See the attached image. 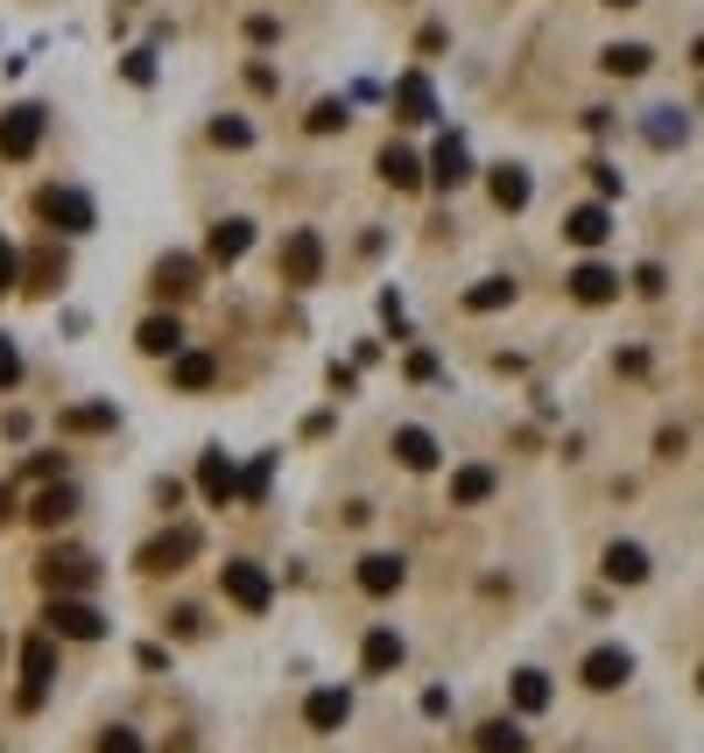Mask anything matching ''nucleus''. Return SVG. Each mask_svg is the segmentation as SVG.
I'll return each instance as SVG.
<instances>
[{
	"mask_svg": "<svg viewBox=\"0 0 704 753\" xmlns=\"http://www.w3.org/2000/svg\"><path fill=\"white\" fill-rule=\"evenodd\" d=\"M219 585H225V598H233V606H246V613H269V598H275L269 571H261V564H246V556L219 571Z\"/></svg>",
	"mask_w": 704,
	"mask_h": 753,
	"instance_id": "obj_4",
	"label": "nucleus"
},
{
	"mask_svg": "<svg viewBox=\"0 0 704 753\" xmlns=\"http://www.w3.org/2000/svg\"><path fill=\"white\" fill-rule=\"evenodd\" d=\"M564 233L578 240V247H599L606 233H613V219H606V205H578V211L564 219Z\"/></svg>",
	"mask_w": 704,
	"mask_h": 753,
	"instance_id": "obj_23",
	"label": "nucleus"
},
{
	"mask_svg": "<svg viewBox=\"0 0 704 753\" xmlns=\"http://www.w3.org/2000/svg\"><path fill=\"white\" fill-rule=\"evenodd\" d=\"M346 121H353V113L338 106V100H325V106L311 113V134H338V127H346Z\"/></svg>",
	"mask_w": 704,
	"mask_h": 753,
	"instance_id": "obj_36",
	"label": "nucleus"
},
{
	"mask_svg": "<svg viewBox=\"0 0 704 753\" xmlns=\"http://www.w3.org/2000/svg\"><path fill=\"white\" fill-rule=\"evenodd\" d=\"M303 719H311V732H338V725L353 719V698H346V690H311Z\"/></svg>",
	"mask_w": 704,
	"mask_h": 753,
	"instance_id": "obj_16",
	"label": "nucleus"
},
{
	"mask_svg": "<svg viewBox=\"0 0 704 753\" xmlns=\"http://www.w3.org/2000/svg\"><path fill=\"white\" fill-rule=\"evenodd\" d=\"M190 556H198V529H169V535H156V543L141 550V571H183Z\"/></svg>",
	"mask_w": 704,
	"mask_h": 753,
	"instance_id": "obj_8",
	"label": "nucleus"
},
{
	"mask_svg": "<svg viewBox=\"0 0 704 753\" xmlns=\"http://www.w3.org/2000/svg\"><path fill=\"white\" fill-rule=\"evenodd\" d=\"M22 676H29V683H22V711H35V704H43V690L56 683V641H50V634H35V641L22 648Z\"/></svg>",
	"mask_w": 704,
	"mask_h": 753,
	"instance_id": "obj_6",
	"label": "nucleus"
},
{
	"mask_svg": "<svg viewBox=\"0 0 704 753\" xmlns=\"http://www.w3.org/2000/svg\"><path fill=\"white\" fill-rule=\"evenodd\" d=\"M515 704H522V711H543V704H549V676H543V669H522V676H515Z\"/></svg>",
	"mask_w": 704,
	"mask_h": 753,
	"instance_id": "obj_33",
	"label": "nucleus"
},
{
	"mask_svg": "<svg viewBox=\"0 0 704 753\" xmlns=\"http://www.w3.org/2000/svg\"><path fill=\"white\" fill-rule=\"evenodd\" d=\"M606 577H613V585H641V577H649V550H641V543H613V550H606Z\"/></svg>",
	"mask_w": 704,
	"mask_h": 753,
	"instance_id": "obj_20",
	"label": "nucleus"
},
{
	"mask_svg": "<svg viewBox=\"0 0 704 753\" xmlns=\"http://www.w3.org/2000/svg\"><path fill=\"white\" fill-rule=\"evenodd\" d=\"M14 380H22V353L0 338V388H14Z\"/></svg>",
	"mask_w": 704,
	"mask_h": 753,
	"instance_id": "obj_38",
	"label": "nucleus"
},
{
	"mask_svg": "<svg viewBox=\"0 0 704 753\" xmlns=\"http://www.w3.org/2000/svg\"><path fill=\"white\" fill-rule=\"evenodd\" d=\"M198 487H204V500H212V508H225V500L240 493L233 458H225V451H204V458H198Z\"/></svg>",
	"mask_w": 704,
	"mask_h": 753,
	"instance_id": "obj_11",
	"label": "nucleus"
},
{
	"mask_svg": "<svg viewBox=\"0 0 704 753\" xmlns=\"http://www.w3.org/2000/svg\"><path fill=\"white\" fill-rule=\"evenodd\" d=\"M592 184H599V198H620V169L613 163H592Z\"/></svg>",
	"mask_w": 704,
	"mask_h": 753,
	"instance_id": "obj_41",
	"label": "nucleus"
},
{
	"mask_svg": "<svg viewBox=\"0 0 704 753\" xmlns=\"http://www.w3.org/2000/svg\"><path fill=\"white\" fill-rule=\"evenodd\" d=\"M627 676H634V655H627V648H592V655H585V683H592V690H620Z\"/></svg>",
	"mask_w": 704,
	"mask_h": 753,
	"instance_id": "obj_10",
	"label": "nucleus"
},
{
	"mask_svg": "<svg viewBox=\"0 0 704 753\" xmlns=\"http://www.w3.org/2000/svg\"><path fill=\"white\" fill-rule=\"evenodd\" d=\"M486 493H493V472L486 466H465L459 479H451V500H459V508H480Z\"/></svg>",
	"mask_w": 704,
	"mask_h": 753,
	"instance_id": "obj_31",
	"label": "nucleus"
},
{
	"mask_svg": "<svg viewBox=\"0 0 704 753\" xmlns=\"http://www.w3.org/2000/svg\"><path fill=\"white\" fill-rule=\"evenodd\" d=\"M43 127H50L43 106H8V113H0V156H8V163H29L35 148H43Z\"/></svg>",
	"mask_w": 704,
	"mask_h": 753,
	"instance_id": "obj_2",
	"label": "nucleus"
},
{
	"mask_svg": "<svg viewBox=\"0 0 704 753\" xmlns=\"http://www.w3.org/2000/svg\"><path fill=\"white\" fill-rule=\"evenodd\" d=\"M402 577H409V564H402V556H388V550L359 556V592H367V598H388V592H402Z\"/></svg>",
	"mask_w": 704,
	"mask_h": 753,
	"instance_id": "obj_9",
	"label": "nucleus"
},
{
	"mask_svg": "<svg viewBox=\"0 0 704 753\" xmlns=\"http://www.w3.org/2000/svg\"><path fill=\"white\" fill-rule=\"evenodd\" d=\"M430 177L444 184V190H459V184L472 177V156H465V142H459V134H444V142H437V156H430Z\"/></svg>",
	"mask_w": 704,
	"mask_h": 753,
	"instance_id": "obj_13",
	"label": "nucleus"
},
{
	"mask_svg": "<svg viewBox=\"0 0 704 753\" xmlns=\"http://www.w3.org/2000/svg\"><path fill=\"white\" fill-rule=\"evenodd\" d=\"M606 8H634V0H606Z\"/></svg>",
	"mask_w": 704,
	"mask_h": 753,
	"instance_id": "obj_43",
	"label": "nucleus"
},
{
	"mask_svg": "<svg viewBox=\"0 0 704 753\" xmlns=\"http://www.w3.org/2000/svg\"><path fill=\"white\" fill-rule=\"evenodd\" d=\"M212 142H219V148H246V142H254V127H246L240 113H219V121H212Z\"/></svg>",
	"mask_w": 704,
	"mask_h": 753,
	"instance_id": "obj_34",
	"label": "nucleus"
},
{
	"mask_svg": "<svg viewBox=\"0 0 704 753\" xmlns=\"http://www.w3.org/2000/svg\"><path fill=\"white\" fill-rule=\"evenodd\" d=\"M402 634H388V627H374L367 634V648H359V669H367V676H388V669H402Z\"/></svg>",
	"mask_w": 704,
	"mask_h": 753,
	"instance_id": "obj_15",
	"label": "nucleus"
},
{
	"mask_svg": "<svg viewBox=\"0 0 704 753\" xmlns=\"http://www.w3.org/2000/svg\"><path fill=\"white\" fill-rule=\"evenodd\" d=\"M269 479H275V458H254V466H246V479H240V493H233V500H261V493H269Z\"/></svg>",
	"mask_w": 704,
	"mask_h": 753,
	"instance_id": "obj_35",
	"label": "nucleus"
},
{
	"mask_svg": "<svg viewBox=\"0 0 704 753\" xmlns=\"http://www.w3.org/2000/svg\"><path fill=\"white\" fill-rule=\"evenodd\" d=\"M395 106H402V121H437V92L423 71H409L402 85H395Z\"/></svg>",
	"mask_w": 704,
	"mask_h": 753,
	"instance_id": "obj_18",
	"label": "nucleus"
},
{
	"mask_svg": "<svg viewBox=\"0 0 704 753\" xmlns=\"http://www.w3.org/2000/svg\"><path fill=\"white\" fill-rule=\"evenodd\" d=\"M599 64H606V71H613V79H641V71H649V64H655V50H649V43H613V50H606V56H599Z\"/></svg>",
	"mask_w": 704,
	"mask_h": 753,
	"instance_id": "obj_24",
	"label": "nucleus"
},
{
	"mask_svg": "<svg viewBox=\"0 0 704 753\" xmlns=\"http://www.w3.org/2000/svg\"><path fill=\"white\" fill-rule=\"evenodd\" d=\"M570 296H578V303H613L620 275H613V268H599V261H578V268H570Z\"/></svg>",
	"mask_w": 704,
	"mask_h": 753,
	"instance_id": "obj_12",
	"label": "nucleus"
},
{
	"mask_svg": "<svg viewBox=\"0 0 704 753\" xmlns=\"http://www.w3.org/2000/svg\"><path fill=\"white\" fill-rule=\"evenodd\" d=\"M169 359H177V366H169V380H177L183 395H204L219 380V359L212 353H169Z\"/></svg>",
	"mask_w": 704,
	"mask_h": 753,
	"instance_id": "obj_14",
	"label": "nucleus"
},
{
	"mask_svg": "<svg viewBox=\"0 0 704 753\" xmlns=\"http://www.w3.org/2000/svg\"><path fill=\"white\" fill-rule=\"evenodd\" d=\"M0 521H14V493L8 487H0Z\"/></svg>",
	"mask_w": 704,
	"mask_h": 753,
	"instance_id": "obj_42",
	"label": "nucleus"
},
{
	"mask_svg": "<svg viewBox=\"0 0 704 753\" xmlns=\"http://www.w3.org/2000/svg\"><path fill=\"white\" fill-rule=\"evenodd\" d=\"M14 282H22V254H14V247L0 240V289H14Z\"/></svg>",
	"mask_w": 704,
	"mask_h": 753,
	"instance_id": "obj_39",
	"label": "nucleus"
},
{
	"mask_svg": "<svg viewBox=\"0 0 704 753\" xmlns=\"http://www.w3.org/2000/svg\"><path fill=\"white\" fill-rule=\"evenodd\" d=\"M43 219L56 226V233H92V198L85 190H43Z\"/></svg>",
	"mask_w": 704,
	"mask_h": 753,
	"instance_id": "obj_7",
	"label": "nucleus"
},
{
	"mask_svg": "<svg viewBox=\"0 0 704 753\" xmlns=\"http://www.w3.org/2000/svg\"><path fill=\"white\" fill-rule=\"evenodd\" d=\"M99 753H141V732H127V725H113L106 740H99Z\"/></svg>",
	"mask_w": 704,
	"mask_h": 753,
	"instance_id": "obj_37",
	"label": "nucleus"
},
{
	"mask_svg": "<svg viewBox=\"0 0 704 753\" xmlns=\"http://www.w3.org/2000/svg\"><path fill=\"white\" fill-rule=\"evenodd\" d=\"M395 458H402L409 472H430V466H437V437L409 422V430H395Z\"/></svg>",
	"mask_w": 704,
	"mask_h": 753,
	"instance_id": "obj_22",
	"label": "nucleus"
},
{
	"mask_svg": "<svg viewBox=\"0 0 704 753\" xmlns=\"http://www.w3.org/2000/svg\"><path fill=\"white\" fill-rule=\"evenodd\" d=\"M29 514H35V529H64V521L78 514V493H71V487H43Z\"/></svg>",
	"mask_w": 704,
	"mask_h": 753,
	"instance_id": "obj_19",
	"label": "nucleus"
},
{
	"mask_svg": "<svg viewBox=\"0 0 704 753\" xmlns=\"http://www.w3.org/2000/svg\"><path fill=\"white\" fill-rule=\"evenodd\" d=\"M156 289H162V296H190V289H198V261H190V254H169V261L156 268Z\"/></svg>",
	"mask_w": 704,
	"mask_h": 753,
	"instance_id": "obj_26",
	"label": "nucleus"
},
{
	"mask_svg": "<svg viewBox=\"0 0 704 753\" xmlns=\"http://www.w3.org/2000/svg\"><path fill=\"white\" fill-rule=\"evenodd\" d=\"M43 585L50 592H92L99 585V564H92L85 550H50L43 556Z\"/></svg>",
	"mask_w": 704,
	"mask_h": 753,
	"instance_id": "obj_5",
	"label": "nucleus"
},
{
	"mask_svg": "<svg viewBox=\"0 0 704 753\" xmlns=\"http://www.w3.org/2000/svg\"><path fill=\"white\" fill-rule=\"evenodd\" d=\"M50 641H99L106 634V613L99 606H85V598H71V592H50Z\"/></svg>",
	"mask_w": 704,
	"mask_h": 753,
	"instance_id": "obj_1",
	"label": "nucleus"
},
{
	"mask_svg": "<svg viewBox=\"0 0 704 753\" xmlns=\"http://www.w3.org/2000/svg\"><path fill=\"white\" fill-rule=\"evenodd\" d=\"M317 275H325V240L311 233V226H296L290 240H282V282H296V289H311Z\"/></svg>",
	"mask_w": 704,
	"mask_h": 753,
	"instance_id": "obj_3",
	"label": "nucleus"
},
{
	"mask_svg": "<svg viewBox=\"0 0 704 753\" xmlns=\"http://www.w3.org/2000/svg\"><path fill=\"white\" fill-rule=\"evenodd\" d=\"M507 303H515V282L507 275H493V282H480V289H465V311H507Z\"/></svg>",
	"mask_w": 704,
	"mask_h": 753,
	"instance_id": "obj_30",
	"label": "nucleus"
},
{
	"mask_svg": "<svg viewBox=\"0 0 704 753\" xmlns=\"http://www.w3.org/2000/svg\"><path fill=\"white\" fill-rule=\"evenodd\" d=\"M135 338H141V353H156V359H162V353H183V324H177V317H148Z\"/></svg>",
	"mask_w": 704,
	"mask_h": 753,
	"instance_id": "obj_25",
	"label": "nucleus"
},
{
	"mask_svg": "<svg viewBox=\"0 0 704 753\" xmlns=\"http://www.w3.org/2000/svg\"><path fill=\"white\" fill-rule=\"evenodd\" d=\"M56 430L85 437V430H113V401H85V409H64L56 416Z\"/></svg>",
	"mask_w": 704,
	"mask_h": 753,
	"instance_id": "obj_29",
	"label": "nucleus"
},
{
	"mask_svg": "<svg viewBox=\"0 0 704 753\" xmlns=\"http://www.w3.org/2000/svg\"><path fill=\"white\" fill-rule=\"evenodd\" d=\"M127 79H135V85H156V56L135 50V56H127Z\"/></svg>",
	"mask_w": 704,
	"mask_h": 753,
	"instance_id": "obj_40",
	"label": "nucleus"
},
{
	"mask_svg": "<svg viewBox=\"0 0 704 753\" xmlns=\"http://www.w3.org/2000/svg\"><path fill=\"white\" fill-rule=\"evenodd\" d=\"M480 753H528V732L515 719H493V725H480Z\"/></svg>",
	"mask_w": 704,
	"mask_h": 753,
	"instance_id": "obj_28",
	"label": "nucleus"
},
{
	"mask_svg": "<svg viewBox=\"0 0 704 753\" xmlns=\"http://www.w3.org/2000/svg\"><path fill=\"white\" fill-rule=\"evenodd\" d=\"M246 247H254V226H246V219H219V226H212V261H219V268L246 261Z\"/></svg>",
	"mask_w": 704,
	"mask_h": 753,
	"instance_id": "obj_17",
	"label": "nucleus"
},
{
	"mask_svg": "<svg viewBox=\"0 0 704 753\" xmlns=\"http://www.w3.org/2000/svg\"><path fill=\"white\" fill-rule=\"evenodd\" d=\"M683 134H691V121H683V106H655V121H649V142H655V148H676Z\"/></svg>",
	"mask_w": 704,
	"mask_h": 753,
	"instance_id": "obj_32",
	"label": "nucleus"
},
{
	"mask_svg": "<svg viewBox=\"0 0 704 753\" xmlns=\"http://www.w3.org/2000/svg\"><path fill=\"white\" fill-rule=\"evenodd\" d=\"M486 190H493V205H501V211H522V205H528V169L501 163V169L486 177Z\"/></svg>",
	"mask_w": 704,
	"mask_h": 753,
	"instance_id": "obj_21",
	"label": "nucleus"
},
{
	"mask_svg": "<svg viewBox=\"0 0 704 753\" xmlns=\"http://www.w3.org/2000/svg\"><path fill=\"white\" fill-rule=\"evenodd\" d=\"M380 177H388L395 190H416L423 184V163H416L409 148H380Z\"/></svg>",
	"mask_w": 704,
	"mask_h": 753,
	"instance_id": "obj_27",
	"label": "nucleus"
}]
</instances>
